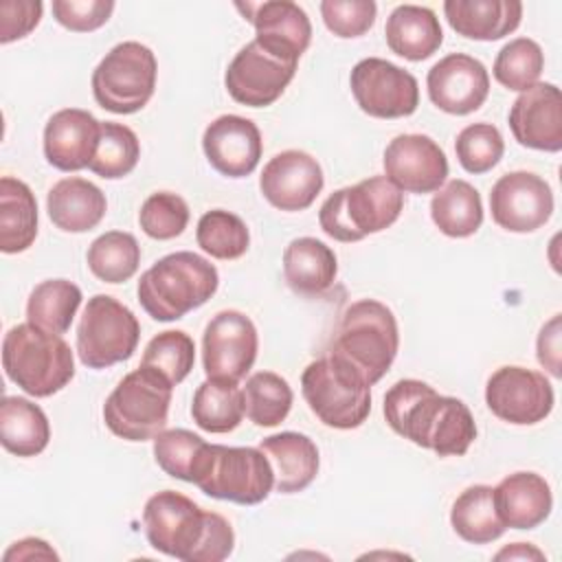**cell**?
<instances>
[{"instance_id": "cell-33", "label": "cell", "mask_w": 562, "mask_h": 562, "mask_svg": "<svg viewBox=\"0 0 562 562\" xmlns=\"http://www.w3.org/2000/svg\"><path fill=\"white\" fill-rule=\"evenodd\" d=\"M450 525L454 533L470 544H487L507 529L498 518L494 505V487L472 485L463 490L450 509Z\"/></svg>"}, {"instance_id": "cell-18", "label": "cell", "mask_w": 562, "mask_h": 562, "mask_svg": "<svg viewBox=\"0 0 562 562\" xmlns=\"http://www.w3.org/2000/svg\"><path fill=\"white\" fill-rule=\"evenodd\" d=\"M323 184L325 178L318 160L301 149H285L272 156L259 176L263 198L274 209L288 213L310 209Z\"/></svg>"}, {"instance_id": "cell-37", "label": "cell", "mask_w": 562, "mask_h": 562, "mask_svg": "<svg viewBox=\"0 0 562 562\" xmlns=\"http://www.w3.org/2000/svg\"><path fill=\"white\" fill-rule=\"evenodd\" d=\"M246 417L261 428L279 426L292 408V389L285 378L274 371H257L244 384Z\"/></svg>"}, {"instance_id": "cell-21", "label": "cell", "mask_w": 562, "mask_h": 562, "mask_svg": "<svg viewBox=\"0 0 562 562\" xmlns=\"http://www.w3.org/2000/svg\"><path fill=\"white\" fill-rule=\"evenodd\" d=\"M202 149L217 173L226 178H246L257 169L263 143L259 127L250 119L222 114L206 125Z\"/></svg>"}, {"instance_id": "cell-41", "label": "cell", "mask_w": 562, "mask_h": 562, "mask_svg": "<svg viewBox=\"0 0 562 562\" xmlns=\"http://www.w3.org/2000/svg\"><path fill=\"white\" fill-rule=\"evenodd\" d=\"M195 342L187 331L167 329L154 336L143 353L140 364L162 373L173 386L180 384L193 369Z\"/></svg>"}, {"instance_id": "cell-8", "label": "cell", "mask_w": 562, "mask_h": 562, "mask_svg": "<svg viewBox=\"0 0 562 562\" xmlns=\"http://www.w3.org/2000/svg\"><path fill=\"white\" fill-rule=\"evenodd\" d=\"M301 393L310 411L329 428H358L371 413V384L334 353L305 367Z\"/></svg>"}, {"instance_id": "cell-11", "label": "cell", "mask_w": 562, "mask_h": 562, "mask_svg": "<svg viewBox=\"0 0 562 562\" xmlns=\"http://www.w3.org/2000/svg\"><path fill=\"white\" fill-rule=\"evenodd\" d=\"M140 338L134 312L110 294L88 299L77 325V356L88 369H108L132 358Z\"/></svg>"}, {"instance_id": "cell-29", "label": "cell", "mask_w": 562, "mask_h": 562, "mask_svg": "<svg viewBox=\"0 0 562 562\" xmlns=\"http://www.w3.org/2000/svg\"><path fill=\"white\" fill-rule=\"evenodd\" d=\"M334 250L316 237H296L283 250V277L296 294H323L336 279Z\"/></svg>"}, {"instance_id": "cell-46", "label": "cell", "mask_w": 562, "mask_h": 562, "mask_svg": "<svg viewBox=\"0 0 562 562\" xmlns=\"http://www.w3.org/2000/svg\"><path fill=\"white\" fill-rule=\"evenodd\" d=\"M114 11L112 0H53L55 20L75 33L101 29Z\"/></svg>"}, {"instance_id": "cell-31", "label": "cell", "mask_w": 562, "mask_h": 562, "mask_svg": "<svg viewBox=\"0 0 562 562\" xmlns=\"http://www.w3.org/2000/svg\"><path fill=\"white\" fill-rule=\"evenodd\" d=\"M0 441L15 457H35L50 441L46 413L26 397L7 395L0 404Z\"/></svg>"}, {"instance_id": "cell-43", "label": "cell", "mask_w": 562, "mask_h": 562, "mask_svg": "<svg viewBox=\"0 0 562 562\" xmlns=\"http://www.w3.org/2000/svg\"><path fill=\"white\" fill-rule=\"evenodd\" d=\"M454 151L468 173H485L503 158L505 140L496 125L472 123L457 134Z\"/></svg>"}, {"instance_id": "cell-4", "label": "cell", "mask_w": 562, "mask_h": 562, "mask_svg": "<svg viewBox=\"0 0 562 562\" xmlns=\"http://www.w3.org/2000/svg\"><path fill=\"white\" fill-rule=\"evenodd\" d=\"M2 367L7 378L33 397H50L75 378L70 345L29 321L4 334Z\"/></svg>"}, {"instance_id": "cell-39", "label": "cell", "mask_w": 562, "mask_h": 562, "mask_svg": "<svg viewBox=\"0 0 562 562\" xmlns=\"http://www.w3.org/2000/svg\"><path fill=\"white\" fill-rule=\"evenodd\" d=\"M198 246L213 259H239L250 246V233L246 222L224 209L206 211L198 220L195 228Z\"/></svg>"}, {"instance_id": "cell-34", "label": "cell", "mask_w": 562, "mask_h": 562, "mask_svg": "<svg viewBox=\"0 0 562 562\" xmlns=\"http://www.w3.org/2000/svg\"><path fill=\"white\" fill-rule=\"evenodd\" d=\"M244 415V391L237 382L206 378L193 393L191 417L206 432H231L241 424Z\"/></svg>"}, {"instance_id": "cell-49", "label": "cell", "mask_w": 562, "mask_h": 562, "mask_svg": "<svg viewBox=\"0 0 562 562\" xmlns=\"http://www.w3.org/2000/svg\"><path fill=\"white\" fill-rule=\"evenodd\" d=\"M33 558H46V560H59V555L53 551V547H48L46 540L40 538H24L13 542L7 551H4V562L11 560H33Z\"/></svg>"}, {"instance_id": "cell-22", "label": "cell", "mask_w": 562, "mask_h": 562, "mask_svg": "<svg viewBox=\"0 0 562 562\" xmlns=\"http://www.w3.org/2000/svg\"><path fill=\"white\" fill-rule=\"evenodd\" d=\"M509 130L529 149H562V94L555 83H533L509 108Z\"/></svg>"}, {"instance_id": "cell-13", "label": "cell", "mask_w": 562, "mask_h": 562, "mask_svg": "<svg viewBox=\"0 0 562 562\" xmlns=\"http://www.w3.org/2000/svg\"><path fill=\"white\" fill-rule=\"evenodd\" d=\"M257 349V327L244 312H217L202 336V362L206 378L239 384V380H244L252 369Z\"/></svg>"}, {"instance_id": "cell-48", "label": "cell", "mask_w": 562, "mask_h": 562, "mask_svg": "<svg viewBox=\"0 0 562 562\" xmlns=\"http://www.w3.org/2000/svg\"><path fill=\"white\" fill-rule=\"evenodd\" d=\"M538 360L555 378H560V314H555L538 334Z\"/></svg>"}, {"instance_id": "cell-3", "label": "cell", "mask_w": 562, "mask_h": 562, "mask_svg": "<svg viewBox=\"0 0 562 562\" xmlns=\"http://www.w3.org/2000/svg\"><path fill=\"white\" fill-rule=\"evenodd\" d=\"M217 285L220 274L209 259L191 250H178L140 274L136 294L140 307L154 321L169 323L204 305Z\"/></svg>"}, {"instance_id": "cell-40", "label": "cell", "mask_w": 562, "mask_h": 562, "mask_svg": "<svg viewBox=\"0 0 562 562\" xmlns=\"http://www.w3.org/2000/svg\"><path fill=\"white\" fill-rule=\"evenodd\" d=\"M544 68V53L531 37H516L507 42L494 59V77L501 86L514 92H525L538 83Z\"/></svg>"}, {"instance_id": "cell-14", "label": "cell", "mask_w": 562, "mask_h": 562, "mask_svg": "<svg viewBox=\"0 0 562 562\" xmlns=\"http://www.w3.org/2000/svg\"><path fill=\"white\" fill-rule=\"evenodd\" d=\"M551 382L525 367H501L485 384V404L503 422L531 426L549 417L553 408Z\"/></svg>"}, {"instance_id": "cell-35", "label": "cell", "mask_w": 562, "mask_h": 562, "mask_svg": "<svg viewBox=\"0 0 562 562\" xmlns=\"http://www.w3.org/2000/svg\"><path fill=\"white\" fill-rule=\"evenodd\" d=\"M81 290L68 279L37 283L26 301V321L48 334H66L81 305Z\"/></svg>"}, {"instance_id": "cell-32", "label": "cell", "mask_w": 562, "mask_h": 562, "mask_svg": "<svg viewBox=\"0 0 562 562\" xmlns=\"http://www.w3.org/2000/svg\"><path fill=\"white\" fill-rule=\"evenodd\" d=\"M435 226L454 239L474 235L483 224V202L468 180H450L430 200Z\"/></svg>"}, {"instance_id": "cell-19", "label": "cell", "mask_w": 562, "mask_h": 562, "mask_svg": "<svg viewBox=\"0 0 562 562\" xmlns=\"http://www.w3.org/2000/svg\"><path fill=\"white\" fill-rule=\"evenodd\" d=\"M430 101L448 114L463 116L479 110L490 94L487 68L472 55L450 53L426 77Z\"/></svg>"}, {"instance_id": "cell-23", "label": "cell", "mask_w": 562, "mask_h": 562, "mask_svg": "<svg viewBox=\"0 0 562 562\" xmlns=\"http://www.w3.org/2000/svg\"><path fill=\"white\" fill-rule=\"evenodd\" d=\"M101 121L88 110L64 108L44 127V156L59 171L86 169L97 151Z\"/></svg>"}, {"instance_id": "cell-15", "label": "cell", "mask_w": 562, "mask_h": 562, "mask_svg": "<svg viewBox=\"0 0 562 562\" xmlns=\"http://www.w3.org/2000/svg\"><path fill=\"white\" fill-rule=\"evenodd\" d=\"M296 75V64L268 53L257 40L241 46L224 72L228 94L248 108L272 105Z\"/></svg>"}, {"instance_id": "cell-50", "label": "cell", "mask_w": 562, "mask_h": 562, "mask_svg": "<svg viewBox=\"0 0 562 562\" xmlns=\"http://www.w3.org/2000/svg\"><path fill=\"white\" fill-rule=\"evenodd\" d=\"M503 558H509V560H514V558H518V560H544V553L540 549L527 544V542H516V544L505 547L503 551L496 553V560H503Z\"/></svg>"}, {"instance_id": "cell-25", "label": "cell", "mask_w": 562, "mask_h": 562, "mask_svg": "<svg viewBox=\"0 0 562 562\" xmlns=\"http://www.w3.org/2000/svg\"><path fill=\"white\" fill-rule=\"evenodd\" d=\"M50 222L64 233H86L99 226L108 211L105 193L86 178H61L46 195Z\"/></svg>"}, {"instance_id": "cell-38", "label": "cell", "mask_w": 562, "mask_h": 562, "mask_svg": "<svg viewBox=\"0 0 562 562\" xmlns=\"http://www.w3.org/2000/svg\"><path fill=\"white\" fill-rule=\"evenodd\" d=\"M140 158V143L134 130L123 123L105 121L101 123L97 151L88 169L105 180H119L134 171Z\"/></svg>"}, {"instance_id": "cell-5", "label": "cell", "mask_w": 562, "mask_h": 562, "mask_svg": "<svg viewBox=\"0 0 562 562\" xmlns=\"http://www.w3.org/2000/svg\"><path fill=\"white\" fill-rule=\"evenodd\" d=\"M397 349L400 331L393 312L375 299H360L345 307L329 353L375 384L391 369Z\"/></svg>"}, {"instance_id": "cell-17", "label": "cell", "mask_w": 562, "mask_h": 562, "mask_svg": "<svg viewBox=\"0 0 562 562\" xmlns=\"http://www.w3.org/2000/svg\"><path fill=\"white\" fill-rule=\"evenodd\" d=\"M384 176L406 193H435L448 178L443 149L426 134H400L384 149Z\"/></svg>"}, {"instance_id": "cell-16", "label": "cell", "mask_w": 562, "mask_h": 562, "mask_svg": "<svg viewBox=\"0 0 562 562\" xmlns=\"http://www.w3.org/2000/svg\"><path fill=\"white\" fill-rule=\"evenodd\" d=\"M490 211L501 228L509 233H533L553 213V191L544 178L531 171H509L494 182Z\"/></svg>"}, {"instance_id": "cell-9", "label": "cell", "mask_w": 562, "mask_h": 562, "mask_svg": "<svg viewBox=\"0 0 562 562\" xmlns=\"http://www.w3.org/2000/svg\"><path fill=\"white\" fill-rule=\"evenodd\" d=\"M173 384L151 367L130 371L108 395L103 422L112 435L127 441L154 439L167 426Z\"/></svg>"}, {"instance_id": "cell-28", "label": "cell", "mask_w": 562, "mask_h": 562, "mask_svg": "<svg viewBox=\"0 0 562 562\" xmlns=\"http://www.w3.org/2000/svg\"><path fill=\"white\" fill-rule=\"evenodd\" d=\"M384 37L395 55L408 61H424L439 50L443 31L439 18L428 7L400 4L386 18Z\"/></svg>"}, {"instance_id": "cell-26", "label": "cell", "mask_w": 562, "mask_h": 562, "mask_svg": "<svg viewBox=\"0 0 562 562\" xmlns=\"http://www.w3.org/2000/svg\"><path fill=\"white\" fill-rule=\"evenodd\" d=\"M443 13L452 31L468 40L494 42L514 33L522 18L518 0H446Z\"/></svg>"}, {"instance_id": "cell-44", "label": "cell", "mask_w": 562, "mask_h": 562, "mask_svg": "<svg viewBox=\"0 0 562 562\" xmlns=\"http://www.w3.org/2000/svg\"><path fill=\"white\" fill-rule=\"evenodd\" d=\"M138 224L151 239H173L182 235L189 224V204L178 193L156 191L143 202L138 211Z\"/></svg>"}, {"instance_id": "cell-7", "label": "cell", "mask_w": 562, "mask_h": 562, "mask_svg": "<svg viewBox=\"0 0 562 562\" xmlns=\"http://www.w3.org/2000/svg\"><path fill=\"white\" fill-rule=\"evenodd\" d=\"M191 483L211 498L257 505L272 492L274 470L261 448L204 443Z\"/></svg>"}, {"instance_id": "cell-6", "label": "cell", "mask_w": 562, "mask_h": 562, "mask_svg": "<svg viewBox=\"0 0 562 562\" xmlns=\"http://www.w3.org/2000/svg\"><path fill=\"white\" fill-rule=\"evenodd\" d=\"M402 209L404 193L386 176H371L334 191L318 211V224L331 239L351 244L395 224Z\"/></svg>"}, {"instance_id": "cell-45", "label": "cell", "mask_w": 562, "mask_h": 562, "mask_svg": "<svg viewBox=\"0 0 562 562\" xmlns=\"http://www.w3.org/2000/svg\"><path fill=\"white\" fill-rule=\"evenodd\" d=\"M378 4L373 0H323L321 15L336 37H360L375 22Z\"/></svg>"}, {"instance_id": "cell-1", "label": "cell", "mask_w": 562, "mask_h": 562, "mask_svg": "<svg viewBox=\"0 0 562 562\" xmlns=\"http://www.w3.org/2000/svg\"><path fill=\"white\" fill-rule=\"evenodd\" d=\"M382 413L393 432L439 457H461L476 439L470 408L422 380L395 382L384 395Z\"/></svg>"}, {"instance_id": "cell-36", "label": "cell", "mask_w": 562, "mask_h": 562, "mask_svg": "<svg viewBox=\"0 0 562 562\" xmlns=\"http://www.w3.org/2000/svg\"><path fill=\"white\" fill-rule=\"evenodd\" d=\"M86 261L97 279L123 283L132 279L140 266V246L132 233L108 231L90 244Z\"/></svg>"}, {"instance_id": "cell-12", "label": "cell", "mask_w": 562, "mask_h": 562, "mask_svg": "<svg viewBox=\"0 0 562 562\" xmlns=\"http://www.w3.org/2000/svg\"><path fill=\"white\" fill-rule=\"evenodd\" d=\"M358 108L373 119L411 116L419 105L417 79L382 57L360 59L349 75Z\"/></svg>"}, {"instance_id": "cell-42", "label": "cell", "mask_w": 562, "mask_h": 562, "mask_svg": "<svg viewBox=\"0 0 562 562\" xmlns=\"http://www.w3.org/2000/svg\"><path fill=\"white\" fill-rule=\"evenodd\" d=\"M204 439L187 428L162 430L154 437V459L158 468L180 481H193V468L204 448Z\"/></svg>"}, {"instance_id": "cell-2", "label": "cell", "mask_w": 562, "mask_h": 562, "mask_svg": "<svg viewBox=\"0 0 562 562\" xmlns=\"http://www.w3.org/2000/svg\"><path fill=\"white\" fill-rule=\"evenodd\" d=\"M147 542L182 562H222L233 553L235 533L217 512H204L189 496L162 490L143 509Z\"/></svg>"}, {"instance_id": "cell-20", "label": "cell", "mask_w": 562, "mask_h": 562, "mask_svg": "<svg viewBox=\"0 0 562 562\" xmlns=\"http://www.w3.org/2000/svg\"><path fill=\"white\" fill-rule=\"evenodd\" d=\"M246 20L255 26V40L274 57L299 64L312 42V24L307 13L290 0H268L259 4H241Z\"/></svg>"}, {"instance_id": "cell-27", "label": "cell", "mask_w": 562, "mask_h": 562, "mask_svg": "<svg viewBox=\"0 0 562 562\" xmlns=\"http://www.w3.org/2000/svg\"><path fill=\"white\" fill-rule=\"evenodd\" d=\"M259 448L272 463L274 487L281 494L303 492L318 474V448L303 432L285 430L270 435L261 439Z\"/></svg>"}, {"instance_id": "cell-30", "label": "cell", "mask_w": 562, "mask_h": 562, "mask_svg": "<svg viewBox=\"0 0 562 562\" xmlns=\"http://www.w3.org/2000/svg\"><path fill=\"white\" fill-rule=\"evenodd\" d=\"M37 237V200L31 187L18 178H0V250L18 255Z\"/></svg>"}, {"instance_id": "cell-10", "label": "cell", "mask_w": 562, "mask_h": 562, "mask_svg": "<svg viewBox=\"0 0 562 562\" xmlns=\"http://www.w3.org/2000/svg\"><path fill=\"white\" fill-rule=\"evenodd\" d=\"M158 64L151 48L140 42H121L92 72L94 101L114 114H134L143 110L156 88Z\"/></svg>"}, {"instance_id": "cell-47", "label": "cell", "mask_w": 562, "mask_h": 562, "mask_svg": "<svg viewBox=\"0 0 562 562\" xmlns=\"http://www.w3.org/2000/svg\"><path fill=\"white\" fill-rule=\"evenodd\" d=\"M40 0H2L0 2V42L9 44L26 37L42 20Z\"/></svg>"}, {"instance_id": "cell-24", "label": "cell", "mask_w": 562, "mask_h": 562, "mask_svg": "<svg viewBox=\"0 0 562 562\" xmlns=\"http://www.w3.org/2000/svg\"><path fill=\"white\" fill-rule=\"evenodd\" d=\"M494 505L505 527L533 529L549 518L553 496L544 476L514 472L494 487Z\"/></svg>"}]
</instances>
